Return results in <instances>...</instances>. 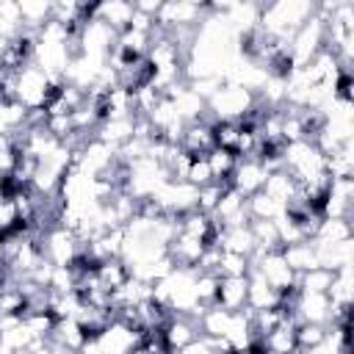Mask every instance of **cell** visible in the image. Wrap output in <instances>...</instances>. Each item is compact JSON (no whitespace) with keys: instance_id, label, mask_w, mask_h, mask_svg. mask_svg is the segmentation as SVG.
Masks as SVG:
<instances>
[{"instance_id":"obj_1","label":"cell","mask_w":354,"mask_h":354,"mask_svg":"<svg viewBox=\"0 0 354 354\" xmlns=\"http://www.w3.org/2000/svg\"><path fill=\"white\" fill-rule=\"evenodd\" d=\"M254 105H257L254 91L235 83H221V88L207 100V116L210 122H241Z\"/></svg>"},{"instance_id":"obj_2","label":"cell","mask_w":354,"mask_h":354,"mask_svg":"<svg viewBox=\"0 0 354 354\" xmlns=\"http://www.w3.org/2000/svg\"><path fill=\"white\" fill-rule=\"evenodd\" d=\"M55 83H64V80H53L41 66H36L33 61L25 64L19 72H17V102H22L28 111L33 108H44L47 102V94Z\"/></svg>"},{"instance_id":"obj_3","label":"cell","mask_w":354,"mask_h":354,"mask_svg":"<svg viewBox=\"0 0 354 354\" xmlns=\"http://www.w3.org/2000/svg\"><path fill=\"white\" fill-rule=\"evenodd\" d=\"M324 47H326V25H324V19H321L318 14H313V17L293 33V39H290V44H288L290 58H293L296 66L310 64Z\"/></svg>"},{"instance_id":"obj_4","label":"cell","mask_w":354,"mask_h":354,"mask_svg":"<svg viewBox=\"0 0 354 354\" xmlns=\"http://www.w3.org/2000/svg\"><path fill=\"white\" fill-rule=\"evenodd\" d=\"M207 3H191V0H169L160 6L155 25L160 30H174V28H199V22L207 14Z\"/></svg>"},{"instance_id":"obj_5","label":"cell","mask_w":354,"mask_h":354,"mask_svg":"<svg viewBox=\"0 0 354 354\" xmlns=\"http://www.w3.org/2000/svg\"><path fill=\"white\" fill-rule=\"evenodd\" d=\"M144 332L136 329V326H127L124 321H111L100 335H97V343H100V351L102 354H130L138 343H141Z\"/></svg>"},{"instance_id":"obj_6","label":"cell","mask_w":354,"mask_h":354,"mask_svg":"<svg viewBox=\"0 0 354 354\" xmlns=\"http://www.w3.org/2000/svg\"><path fill=\"white\" fill-rule=\"evenodd\" d=\"M77 249H80V238L75 232H69L66 227L55 224L44 232V257L53 266H69L75 260Z\"/></svg>"},{"instance_id":"obj_7","label":"cell","mask_w":354,"mask_h":354,"mask_svg":"<svg viewBox=\"0 0 354 354\" xmlns=\"http://www.w3.org/2000/svg\"><path fill=\"white\" fill-rule=\"evenodd\" d=\"M266 177H268V169L257 158H238L235 171L230 177V188H235L241 196H252L263 188Z\"/></svg>"},{"instance_id":"obj_8","label":"cell","mask_w":354,"mask_h":354,"mask_svg":"<svg viewBox=\"0 0 354 354\" xmlns=\"http://www.w3.org/2000/svg\"><path fill=\"white\" fill-rule=\"evenodd\" d=\"M293 313H296V321H301V324H321V326H326L329 315H332V301H329L326 293H304V290H299Z\"/></svg>"},{"instance_id":"obj_9","label":"cell","mask_w":354,"mask_h":354,"mask_svg":"<svg viewBox=\"0 0 354 354\" xmlns=\"http://www.w3.org/2000/svg\"><path fill=\"white\" fill-rule=\"evenodd\" d=\"M210 116L205 113V119H199V122H191V124H185V130H183V138H180V149L185 152V155H207L210 149H213V133H210Z\"/></svg>"},{"instance_id":"obj_10","label":"cell","mask_w":354,"mask_h":354,"mask_svg":"<svg viewBox=\"0 0 354 354\" xmlns=\"http://www.w3.org/2000/svg\"><path fill=\"white\" fill-rule=\"evenodd\" d=\"M160 335H163V343H166V348H169V351H180L183 346H188L191 340H196V337H199V326H196V321H191V318H185V315H174V313H171V318L163 324Z\"/></svg>"},{"instance_id":"obj_11","label":"cell","mask_w":354,"mask_h":354,"mask_svg":"<svg viewBox=\"0 0 354 354\" xmlns=\"http://www.w3.org/2000/svg\"><path fill=\"white\" fill-rule=\"evenodd\" d=\"M277 304H279V293L257 271H249L246 274V307L252 313H257V310H268Z\"/></svg>"},{"instance_id":"obj_12","label":"cell","mask_w":354,"mask_h":354,"mask_svg":"<svg viewBox=\"0 0 354 354\" xmlns=\"http://www.w3.org/2000/svg\"><path fill=\"white\" fill-rule=\"evenodd\" d=\"M133 14H136V6H133V3H127V0L97 3V8H94V19H100V22H105V25H111L116 33H122V30H127V28H130Z\"/></svg>"},{"instance_id":"obj_13","label":"cell","mask_w":354,"mask_h":354,"mask_svg":"<svg viewBox=\"0 0 354 354\" xmlns=\"http://www.w3.org/2000/svg\"><path fill=\"white\" fill-rule=\"evenodd\" d=\"M216 304L235 313L246 307V277H218Z\"/></svg>"},{"instance_id":"obj_14","label":"cell","mask_w":354,"mask_h":354,"mask_svg":"<svg viewBox=\"0 0 354 354\" xmlns=\"http://www.w3.org/2000/svg\"><path fill=\"white\" fill-rule=\"evenodd\" d=\"M266 196H271L277 205H288L296 194H299V183L285 171V169H277V171H268V177H266V183H263V188H260Z\"/></svg>"},{"instance_id":"obj_15","label":"cell","mask_w":354,"mask_h":354,"mask_svg":"<svg viewBox=\"0 0 354 354\" xmlns=\"http://www.w3.org/2000/svg\"><path fill=\"white\" fill-rule=\"evenodd\" d=\"M279 254L285 257L288 268H290L296 277H299V274H304V271H310V268H318V260H315V246H313V241L288 243V246H282V249H279Z\"/></svg>"},{"instance_id":"obj_16","label":"cell","mask_w":354,"mask_h":354,"mask_svg":"<svg viewBox=\"0 0 354 354\" xmlns=\"http://www.w3.org/2000/svg\"><path fill=\"white\" fill-rule=\"evenodd\" d=\"M218 246H221V252H232V254H243V257H249L257 249L249 224L246 227H227V230H221L218 232Z\"/></svg>"},{"instance_id":"obj_17","label":"cell","mask_w":354,"mask_h":354,"mask_svg":"<svg viewBox=\"0 0 354 354\" xmlns=\"http://www.w3.org/2000/svg\"><path fill=\"white\" fill-rule=\"evenodd\" d=\"M19 17H22V28L36 33L41 30L50 19H53V3L44 0H19Z\"/></svg>"},{"instance_id":"obj_18","label":"cell","mask_w":354,"mask_h":354,"mask_svg":"<svg viewBox=\"0 0 354 354\" xmlns=\"http://www.w3.org/2000/svg\"><path fill=\"white\" fill-rule=\"evenodd\" d=\"M230 318H232V313L224 310V307H218V304L205 307V313L196 321L199 335H205V337H224L227 329H230Z\"/></svg>"},{"instance_id":"obj_19","label":"cell","mask_w":354,"mask_h":354,"mask_svg":"<svg viewBox=\"0 0 354 354\" xmlns=\"http://www.w3.org/2000/svg\"><path fill=\"white\" fill-rule=\"evenodd\" d=\"M47 340H53L55 346H61L66 351H77L83 346L86 335H83V329H80V324L75 318H61V321H55V326H53Z\"/></svg>"},{"instance_id":"obj_20","label":"cell","mask_w":354,"mask_h":354,"mask_svg":"<svg viewBox=\"0 0 354 354\" xmlns=\"http://www.w3.org/2000/svg\"><path fill=\"white\" fill-rule=\"evenodd\" d=\"M94 279L105 288V290H116V288H122L127 279H130V268L124 266V260H102L97 268H94Z\"/></svg>"},{"instance_id":"obj_21","label":"cell","mask_w":354,"mask_h":354,"mask_svg":"<svg viewBox=\"0 0 354 354\" xmlns=\"http://www.w3.org/2000/svg\"><path fill=\"white\" fill-rule=\"evenodd\" d=\"M205 158H207V166H210L213 183L230 185V177H232V171H235L238 158H235L232 152H227V149H218V147H213V149H210Z\"/></svg>"},{"instance_id":"obj_22","label":"cell","mask_w":354,"mask_h":354,"mask_svg":"<svg viewBox=\"0 0 354 354\" xmlns=\"http://www.w3.org/2000/svg\"><path fill=\"white\" fill-rule=\"evenodd\" d=\"M351 238V221L348 218H321L313 243H340Z\"/></svg>"},{"instance_id":"obj_23","label":"cell","mask_w":354,"mask_h":354,"mask_svg":"<svg viewBox=\"0 0 354 354\" xmlns=\"http://www.w3.org/2000/svg\"><path fill=\"white\" fill-rule=\"evenodd\" d=\"M249 230H252V238H254V246L263 249V252H279L282 243H279V232H277V224L268 221V218H252L249 221Z\"/></svg>"},{"instance_id":"obj_24","label":"cell","mask_w":354,"mask_h":354,"mask_svg":"<svg viewBox=\"0 0 354 354\" xmlns=\"http://www.w3.org/2000/svg\"><path fill=\"white\" fill-rule=\"evenodd\" d=\"M332 277H335V271H329V268H310V271H304V274H299V279H296V288L299 290H304V293H326L329 290V285H332Z\"/></svg>"},{"instance_id":"obj_25","label":"cell","mask_w":354,"mask_h":354,"mask_svg":"<svg viewBox=\"0 0 354 354\" xmlns=\"http://www.w3.org/2000/svg\"><path fill=\"white\" fill-rule=\"evenodd\" d=\"M246 210H249V218H268V221H274L285 207L277 205V202H274L271 196H266L263 191H257V194L246 196Z\"/></svg>"},{"instance_id":"obj_26","label":"cell","mask_w":354,"mask_h":354,"mask_svg":"<svg viewBox=\"0 0 354 354\" xmlns=\"http://www.w3.org/2000/svg\"><path fill=\"white\" fill-rule=\"evenodd\" d=\"M249 268H252V266H249V257L232 254V252H221V260H218L216 274H218V277H246Z\"/></svg>"},{"instance_id":"obj_27","label":"cell","mask_w":354,"mask_h":354,"mask_svg":"<svg viewBox=\"0 0 354 354\" xmlns=\"http://www.w3.org/2000/svg\"><path fill=\"white\" fill-rule=\"evenodd\" d=\"M324 337H326V326H321V324H301V321L296 324V348L299 351L324 343Z\"/></svg>"},{"instance_id":"obj_28","label":"cell","mask_w":354,"mask_h":354,"mask_svg":"<svg viewBox=\"0 0 354 354\" xmlns=\"http://www.w3.org/2000/svg\"><path fill=\"white\" fill-rule=\"evenodd\" d=\"M185 183H191L194 188H202V185L213 183V174H210V166H207L205 155H191V163H188V171H185Z\"/></svg>"},{"instance_id":"obj_29","label":"cell","mask_w":354,"mask_h":354,"mask_svg":"<svg viewBox=\"0 0 354 354\" xmlns=\"http://www.w3.org/2000/svg\"><path fill=\"white\" fill-rule=\"evenodd\" d=\"M227 188H230V185H221V183H207V185H202V188H199V199H196V210L213 216V210H216V205H218V199H221V194H224Z\"/></svg>"},{"instance_id":"obj_30","label":"cell","mask_w":354,"mask_h":354,"mask_svg":"<svg viewBox=\"0 0 354 354\" xmlns=\"http://www.w3.org/2000/svg\"><path fill=\"white\" fill-rule=\"evenodd\" d=\"M22 321H25V326L33 337H50V332L55 326V318L50 313H28Z\"/></svg>"},{"instance_id":"obj_31","label":"cell","mask_w":354,"mask_h":354,"mask_svg":"<svg viewBox=\"0 0 354 354\" xmlns=\"http://www.w3.org/2000/svg\"><path fill=\"white\" fill-rule=\"evenodd\" d=\"M133 6H136V11H138V14H147V17H152V19H155L163 3H160V0H138V3H133Z\"/></svg>"},{"instance_id":"obj_32","label":"cell","mask_w":354,"mask_h":354,"mask_svg":"<svg viewBox=\"0 0 354 354\" xmlns=\"http://www.w3.org/2000/svg\"><path fill=\"white\" fill-rule=\"evenodd\" d=\"M174 354H210V348H207V343H205L202 337H196V340H191L188 346H183V348L174 351Z\"/></svg>"},{"instance_id":"obj_33","label":"cell","mask_w":354,"mask_h":354,"mask_svg":"<svg viewBox=\"0 0 354 354\" xmlns=\"http://www.w3.org/2000/svg\"><path fill=\"white\" fill-rule=\"evenodd\" d=\"M0 268H6V252H3V235H0Z\"/></svg>"},{"instance_id":"obj_34","label":"cell","mask_w":354,"mask_h":354,"mask_svg":"<svg viewBox=\"0 0 354 354\" xmlns=\"http://www.w3.org/2000/svg\"><path fill=\"white\" fill-rule=\"evenodd\" d=\"M130 354H147V348H144V346H141V343H138V346H136V348H133V351H130Z\"/></svg>"},{"instance_id":"obj_35","label":"cell","mask_w":354,"mask_h":354,"mask_svg":"<svg viewBox=\"0 0 354 354\" xmlns=\"http://www.w3.org/2000/svg\"><path fill=\"white\" fill-rule=\"evenodd\" d=\"M0 80H3V66H0Z\"/></svg>"},{"instance_id":"obj_36","label":"cell","mask_w":354,"mask_h":354,"mask_svg":"<svg viewBox=\"0 0 354 354\" xmlns=\"http://www.w3.org/2000/svg\"><path fill=\"white\" fill-rule=\"evenodd\" d=\"M210 354H218V351H210Z\"/></svg>"}]
</instances>
